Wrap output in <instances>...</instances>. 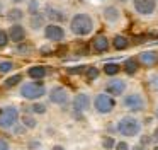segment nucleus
Here are the masks:
<instances>
[{"label":"nucleus","instance_id":"1","mask_svg":"<svg viewBox=\"0 0 158 150\" xmlns=\"http://www.w3.org/2000/svg\"><path fill=\"white\" fill-rule=\"evenodd\" d=\"M68 27H70V33L77 38H87L94 33V19L90 14L87 12H77L70 17V22H68Z\"/></svg>","mask_w":158,"mask_h":150},{"label":"nucleus","instance_id":"2","mask_svg":"<svg viewBox=\"0 0 158 150\" xmlns=\"http://www.w3.org/2000/svg\"><path fill=\"white\" fill-rule=\"evenodd\" d=\"M48 94V89L43 84V80H31V82H22L19 85V95L26 101L38 102Z\"/></svg>","mask_w":158,"mask_h":150},{"label":"nucleus","instance_id":"3","mask_svg":"<svg viewBox=\"0 0 158 150\" xmlns=\"http://www.w3.org/2000/svg\"><path fill=\"white\" fill-rule=\"evenodd\" d=\"M141 128H143L141 121L138 118H134V116H123L116 125L117 133L123 136H127V138L138 136L141 133Z\"/></svg>","mask_w":158,"mask_h":150},{"label":"nucleus","instance_id":"4","mask_svg":"<svg viewBox=\"0 0 158 150\" xmlns=\"http://www.w3.org/2000/svg\"><path fill=\"white\" fill-rule=\"evenodd\" d=\"M21 111L15 106H2L0 108V130L10 131L15 125L19 123Z\"/></svg>","mask_w":158,"mask_h":150},{"label":"nucleus","instance_id":"5","mask_svg":"<svg viewBox=\"0 0 158 150\" xmlns=\"http://www.w3.org/2000/svg\"><path fill=\"white\" fill-rule=\"evenodd\" d=\"M92 104H94V109H95L97 114L106 116V114H110L116 109V99L110 97L106 92H99V94H95Z\"/></svg>","mask_w":158,"mask_h":150},{"label":"nucleus","instance_id":"6","mask_svg":"<svg viewBox=\"0 0 158 150\" xmlns=\"http://www.w3.org/2000/svg\"><path fill=\"white\" fill-rule=\"evenodd\" d=\"M43 36L44 39L51 41V43H61L65 41V36H66V31L61 24H53V22H48L44 27H43Z\"/></svg>","mask_w":158,"mask_h":150},{"label":"nucleus","instance_id":"7","mask_svg":"<svg viewBox=\"0 0 158 150\" xmlns=\"http://www.w3.org/2000/svg\"><path fill=\"white\" fill-rule=\"evenodd\" d=\"M48 99L55 106H66L70 102V92L63 85H55L48 90Z\"/></svg>","mask_w":158,"mask_h":150},{"label":"nucleus","instance_id":"8","mask_svg":"<svg viewBox=\"0 0 158 150\" xmlns=\"http://www.w3.org/2000/svg\"><path fill=\"white\" fill-rule=\"evenodd\" d=\"M123 106L131 113H141L144 109V99L139 92H131V94L124 95Z\"/></svg>","mask_w":158,"mask_h":150},{"label":"nucleus","instance_id":"9","mask_svg":"<svg viewBox=\"0 0 158 150\" xmlns=\"http://www.w3.org/2000/svg\"><path fill=\"white\" fill-rule=\"evenodd\" d=\"M90 104H92V99H90V95L87 94V92H78V94L73 97V113H75L77 118H80V114L85 111H89L90 109Z\"/></svg>","mask_w":158,"mask_h":150},{"label":"nucleus","instance_id":"10","mask_svg":"<svg viewBox=\"0 0 158 150\" xmlns=\"http://www.w3.org/2000/svg\"><path fill=\"white\" fill-rule=\"evenodd\" d=\"M7 36H9V41H10V43L21 44L27 39V29H26V26H22V22L10 24L9 29H7Z\"/></svg>","mask_w":158,"mask_h":150},{"label":"nucleus","instance_id":"11","mask_svg":"<svg viewBox=\"0 0 158 150\" xmlns=\"http://www.w3.org/2000/svg\"><path fill=\"white\" fill-rule=\"evenodd\" d=\"M127 89V84L126 80H123V78H112V80H109L106 84V94H109L110 97H119V95H123L124 92H126Z\"/></svg>","mask_w":158,"mask_h":150},{"label":"nucleus","instance_id":"12","mask_svg":"<svg viewBox=\"0 0 158 150\" xmlns=\"http://www.w3.org/2000/svg\"><path fill=\"white\" fill-rule=\"evenodd\" d=\"M133 9L139 15H153L156 10V0H133Z\"/></svg>","mask_w":158,"mask_h":150},{"label":"nucleus","instance_id":"13","mask_svg":"<svg viewBox=\"0 0 158 150\" xmlns=\"http://www.w3.org/2000/svg\"><path fill=\"white\" fill-rule=\"evenodd\" d=\"M43 15H44V19H49L53 24H61L63 20H66L65 10L58 9V7H55V5H46Z\"/></svg>","mask_w":158,"mask_h":150},{"label":"nucleus","instance_id":"14","mask_svg":"<svg viewBox=\"0 0 158 150\" xmlns=\"http://www.w3.org/2000/svg\"><path fill=\"white\" fill-rule=\"evenodd\" d=\"M109 48H110V41L106 34H97L92 39V50L95 53H106V51H109Z\"/></svg>","mask_w":158,"mask_h":150},{"label":"nucleus","instance_id":"15","mask_svg":"<svg viewBox=\"0 0 158 150\" xmlns=\"http://www.w3.org/2000/svg\"><path fill=\"white\" fill-rule=\"evenodd\" d=\"M102 15H104V20L107 24H116L121 20V10L116 5H107V7H104Z\"/></svg>","mask_w":158,"mask_h":150},{"label":"nucleus","instance_id":"16","mask_svg":"<svg viewBox=\"0 0 158 150\" xmlns=\"http://www.w3.org/2000/svg\"><path fill=\"white\" fill-rule=\"evenodd\" d=\"M4 17L10 24H19V22H22V19L26 17V12L21 9V7H12V9H9L7 12H5Z\"/></svg>","mask_w":158,"mask_h":150},{"label":"nucleus","instance_id":"17","mask_svg":"<svg viewBox=\"0 0 158 150\" xmlns=\"http://www.w3.org/2000/svg\"><path fill=\"white\" fill-rule=\"evenodd\" d=\"M27 77L31 78V80H43V78L48 75V68L43 67V65H32V67L27 68Z\"/></svg>","mask_w":158,"mask_h":150},{"label":"nucleus","instance_id":"18","mask_svg":"<svg viewBox=\"0 0 158 150\" xmlns=\"http://www.w3.org/2000/svg\"><path fill=\"white\" fill-rule=\"evenodd\" d=\"M138 61L143 63L144 67H151V65H155L158 61V55L155 51H143V53H139Z\"/></svg>","mask_w":158,"mask_h":150},{"label":"nucleus","instance_id":"19","mask_svg":"<svg viewBox=\"0 0 158 150\" xmlns=\"http://www.w3.org/2000/svg\"><path fill=\"white\" fill-rule=\"evenodd\" d=\"M121 70H124L127 75H134L138 70H139V61H138V58H133V56L127 58V60L123 63V68H121Z\"/></svg>","mask_w":158,"mask_h":150},{"label":"nucleus","instance_id":"20","mask_svg":"<svg viewBox=\"0 0 158 150\" xmlns=\"http://www.w3.org/2000/svg\"><path fill=\"white\" fill-rule=\"evenodd\" d=\"M46 26V19L43 14H36V15H31V19H29V27H31L32 31H41L43 27Z\"/></svg>","mask_w":158,"mask_h":150},{"label":"nucleus","instance_id":"21","mask_svg":"<svg viewBox=\"0 0 158 150\" xmlns=\"http://www.w3.org/2000/svg\"><path fill=\"white\" fill-rule=\"evenodd\" d=\"M110 44L114 46V50L124 51V50H127V46H129V39H127L126 36H123V34H116L114 39L110 41Z\"/></svg>","mask_w":158,"mask_h":150},{"label":"nucleus","instance_id":"22","mask_svg":"<svg viewBox=\"0 0 158 150\" xmlns=\"http://www.w3.org/2000/svg\"><path fill=\"white\" fill-rule=\"evenodd\" d=\"M21 84H22V73H14V75L5 78V82L2 85H4V89H14Z\"/></svg>","mask_w":158,"mask_h":150},{"label":"nucleus","instance_id":"23","mask_svg":"<svg viewBox=\"0 0 158 150\" xmlns=\"http://www.w3.org/2000/svg\"><path fill=\"white\" fill-rule=\"evenodd\" d=\"M21 123L24 125L26 130H36L38 128V119L32 114H29V113H26V114L21 116Z\"/></svg>","mask_w":158,"mask_h":150},{"label":"nucleus","instance_id":"24","mask_svg":"<svg viewBox=\"0 0 158 150\" xmlns=\"http://www.w3.org/2000/svg\"><path fill=\"white\" fill-rule=\"evenodd\" d=\"M29 114H32V116H34V114H46V113H48V106H46L44 104V102H31V106H29Z\"/></svg>","mask_w":158,"mask_h":150},{"label":"nucleus","instance_id":"25","mask_svg":"<svg viewBox=\"0 0 158 150\" xmlns=\"http://www.w3.org/2000/svg\"><path fill=\"white\" fill-rule=\"evenodd\" d=\"M102 72H104L106 75H109V77H114V75H117V73L121 72V65L110 61V63H106V65H104Z\"/></svg>","mask_w":158,"mask_h":150},{"label":"nucleus","instance_id":"26","mask_svg":"<svg viewBox=\"0 0 158 150\" xmlns=\"http://www.w3.org/2000/svg\"><path fill=\"white\" fill-rule=\"evenodd\" d=\"M27 14L29 15L41 14V3H39V0H27Z\"/></svg>","mask_w":158,"mask_h":150},{"label":"nucleus","instance_id":"27","mask_svg":"<svg viewBox=\"0 0 158 150\" xmlns=\"http://www.w3.org/2000/svg\"><path fill=\"white\" fill-rule=\"evenodd\" d=\"M14 68H15L14 61H10V60H2L0 61V73L2 75H7V73H10V72H14Z\"/></svg>","mask_w":158,"mask_h":150},{"label":"nucleus","instance_id":"28","mask_svg":"<svg viewBox=\"0 0 158 150\" xmlns=\"http://www.w3.org/2000/svg\"><path fill=\"white\" fill-rule=\"evenodd\" d=\"M99 75H100V70H99L97 67H87V68H85V77H87V80H95Z\"/></svg>","mask_w":158,"mask_h":150},{"label":"nucleus","instance_id":"29","mask_svg":"<svg viewBox=\"0 0 158 150\" xmlns=\"http://www.w3.org/2000/svg\"><path fill=\"white\" fill-rule=\"evenodd\" d=\"M114 145H116L114 136H104L102 138V148L104 150H114Z\"/></svg>","mask_w":158,"mask_h":150},{"label":"nucleus","instance_id":"30","mask_svg":"<svg viewBox=\"0 0 158 150\" xmlns=\"http://www.w3.org/2000/svg\"><path fill=\"white\" fill-rule=\"evenodd\" d=\"M31 51H32V46H31V44H27L26 41H24V43H21V44H17V53L19 55L27 56V55H31Z\"/></svg>","mask_w":158,"mask_h":150},{"label":"nucleus","instance_id":"31","mask_svg":"<svg viewBox=\"0 0 158 150\" xmlns=\"http://www.w3.org/2000/svg\"><path fill=\"white\" fill-rule=\"evenodd\" d=\"M9 43H10V41H9L7 31H5V29H0V50H2V48H7Z\"/></svg>","mask_w":158,"mask_h":150},{"label":"nucleus","instance_id":"32","mask_svg":"<svg viewBox=\"0 0 158 150\" xmlns=\"http://www.w3.org/2000/svg\"><path fill=\"white\" fill-rule=\"evenodd\" d=\"M10 131L14 133L15 136H22V135H26V131H27V130L24 128V125H22V123H17V125H15Z\"/></svg>","mask_w":158,"mask_h":150},{"label":"nucleus","instance_id":"33","mask_svg":"<svg viewBox=\"0 0 158 150\" xmlns=\"http://www.w3.org/2000/svg\"><path fill=\"white\" fill-rule=\"evenodd\" d=\"M114 150H131V148H129V143L124 142V140H121V142H116Z\"/></svg>","mask_w":158,"mask_h":150},{"label":"nucleus","instance_id":"34","mask_svg":"<svg viewBox=\"0 0 158 150\" xmlns=\"http://www.w3.org/2000/svg\"><path fill=\"white\" fill-rule=\"evenodd\" d=\"M85 68L87 67H83V65H80V67H72V68H68V73L70 75H77V73H82V72H85Z\"/></svg>","mask_w":158,"mask_h":150},{"label":"nucleus","instance_id":"35","mask_svg":"<svg viewBox=\"0 0 158 150\" xmlns=\"http://www.w3.org/2000/svg\"><path fill=\"white\" fill-rule=\"evenodd\" d=\"M0 150H12L10 142L5 140V138H2V136H0Z\"/></svg>","mask_w":158,"mask_h":150},{"label":"nucleus","instance_id":"36","mask_svg":"<svg viewBox=\"0 0 158 150\" xmlns=\"http://www.w3.org/2000/svg\"><path fill=\"white\" fill-rule=\"evenodd\" d=\"M150 143H151V136H143V138H141V143H139V145L144 147V145H150Z\"/></svg>","mask_w":158,"mask_h":150},{"label":"nucleus","instance_id":"37","mask_svg":"<svg viewBox=\"0 0 158 150\" xmlns=\"http://www.w3.org/2000/svg\"><path fill=\"white\" fill-rule=\"evenodd\" d=\"M29 148H31V150H39V142H38V140L29 142Z\"/></svg>","mask_w":158,"mask_h":150},{"label":"nucleus","instance_id":"38","mask_svg":"<svg viewBox=\"0 0 158 150\" xmlns=\"http://www.w3.org/2000/svg\"><path fill=\"white\" fill-rule=\"evenodd\" d=\"M151 142H155V143H158V126L153 130V135H151Z\"/></svg>","mask_w":158,"mask_h":150},{"label":"nucleus","instance_id":"39","mask_svg":"<svg viewBox=\"0 0 158 150\" xmlns=\"http://www.w3.org/2000/svg\"><path fill=\"white\" fill-rule=\"evenodd\" d=\"M5 15V7H4V2L0 0V17H4Z\"/></svg>","mask_w":158,"mask_h":150},{"label":"nucleus","instance_id":"40","mask_svg":"<svg viewBox=\"0 0 158 150\" xmlns=\"http://www.w3.org/2000/svg\"><path fill=\"white\" fill-rule=\"evenodd\" d=\"M51 150H66V148H65V147H63V145H55V147H53Z\"/></svg>","mask_w":158,"mask_h":150},{"label":"nucleus","instance_id":"41","mask_svg":"<svg viewBox=\"0 0 158 150\" xmlns=\"http://www.w3.org/2000/svg\"><path fill=\"white\" fill-rule=\"evenodd\" d=\"M9 2H12V3H22V2H27V0H9Z\"/></svg>","mask_w":158,"mask_h":150},{"label":"nucleus","instance_id":"42","mask_svg":"<svg viewBox=\"0 0 158 150\" xmlns=\"http://www.w3.org/2000/svg\"><path fill=\"white\" fill-rule=\"evenodd\" d=\"M133 150H144V147H141V145H136Z\"/></svg>","mask_w":158,"mask_h":150},{"label":"nucleus","instance_id":"43","mask_svg":"<svg viewBox=\"0 0 158 150\" xmlns=\"http://www.w3.org/2000/svg\"><path fill=\"white\" fill-rule=\"evenodd\" d=\"M155 116H156V119H158V108H156V111H155Z\"/></svg>","mask_w":158,"mask_h":150},{"label":"nucleus","instance_id":"44","mask_svg":"<svg viewBox=\"0 0 158 150\" xmlns=\"http://www.w3.org/2000/svg\"><path fill=\"white\" fill-rule=\"evenodd\" d=\"M117 2H127V0H117Z\"/></svg>","mask_w":158,"mask_h":150},{"label":"nucleus","instance_id":"45","mask_svg":"<svg viewBox=\"0 0 158 150\" xmlns=\"http://www.w3.org/2000/svg\"><path fill=\"white\" fill-rule=\"evenodd\" d=\"M153 150H158V147H155V148H153Z\"/></svg>","mask_w":158,"mask_h":150},{"label":"nucleus","instance_id":"46","mask_svg":"<svg viewBox=\"0 0 158 150\" xmlns=\"http://www.w3.org/2000/svg\"><path fill=\"white\" fill-rule=\"evenodd\" d=\"M39 150H43V148H39Z\"/></svg>","mask_w":158,"mask_h":150},{"label":"nucleus","instance_id":"47","mask_svg":"<svg viewBox=\"0 0 158 150\" xmlns=\"http://www.w3.org/2000/svg\"><path fill=\"white\" fill-rule=\"evenodd\" d=\"M156 2H158V0H156Z\"/></svg>","mask_w":158,"mask_h":150}]
</instances>
